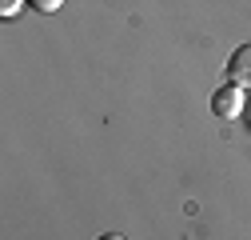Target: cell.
Instances as JSON below:
<instances>
[{
    "mask_svg": "<svg viewBox=\"0 0 251 240\" xmlns=\"http://www.w3.org/2000/svg\"><path fill=\"white\" fill-rule=\"evenodd\" d=\"M28 4H32L36 12H56L60 4H64V0H28Z\"/></svg>",
    "mask_w": 251,
    "mask_h": 240,
    "instance_id": "3",
    "label": "cell"
},
{
    "mask_svg": "<svg viewBox=\"0 0 251 240\" xmlns=\"http://www.w3.org/2000/svg\"><path fill=\"white\" fill-rule=\"evenodd\" d=\"M227 80H235L239 88H251V44H239L227 60Z\"/></svg>",
    "mask_w": 251,
    "mask_h": 240,
    "instance_id": "2",
    "label": "cell"
},
{
    "mask_svg": "<svg viewBox=\"0 0 251 240\" xmlns=\"http://www.w3.org/2000/svg\"><path fill=\"white\" fill-rule=\"evenodd\" d=\"M243 108H247V92H243L235 80L219 84L215 92H211V112H215V120H239Z\"/></svg>",
    "mask_w": 251,
    "mask_h": 240,
    "instance_id": "1",
    "label": "cell"
},
{
    "mask_svg": "<svg viewBox=\"0 0 251 240\" xmlns=\"http://www.w3.org/2000/svg\"><path fill=\"white\" fill-rule=\"evenodd\" d=\"M243 112H251V100H247V108H243Z\"/></svg>",
    "mask_w": 251,
    "mask_h": 240,
    "instance_id": "5",
    "label": "cell"
},
{
    "mask_svg": "<svg viewBox=\"0 0 251 240\" xmlns=\"http://www.w3.org/2000/svg\"><path fill=\"white\" fill-rule=\"evenodd\" d=\"M100 240H124V236H120V232H108V236H100Z\"/></svg>",
    "mask_w": 251,
    "mask_h": 240,
    "instance_id": "4",
    "label": "cell"
}]
</instances>
